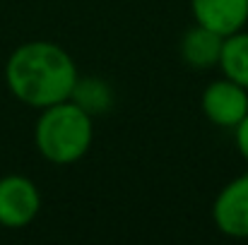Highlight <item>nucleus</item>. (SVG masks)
<instances>
[{"label": "nucleus", "instance_id": "nucleus-9", "mask_svg": "<svg viewBox=\"0 0 248 245\" xmlns=\"http://www.w3.org/2000/svg\"><path fill=\"white\" fill-rule=\"evenodd\" d=\"M219 68L224 77L248 89V31H234L224 36L222 53H219Z\"/></svg>", "mask_w": 248, "mask_h": 245}, {"label": "nucleus", "instance_id": "nucleus-3", "mask_svg": "<svg viewBox=\"0 0 248 245\" xmlns=\"http://www.w3.org/2000/svg\"><path fill=\"white\" fill-rule=\"evenodd\" d=\"M41 209V192L27 175H2L0 178V226L24 229Z\"/></svg>", "mask_w": 248, "mask_h": 245}, {"label": "nucleus", "instance_id": "nucleus-1", "mask_svg": "<svg viewBox=\"0 0 248 245\" xmlns=\"http://www.w3.org/2000/svg\"><path fill=\"white\" fill-rule=\"evenodd\" d=\"M80 77L73 56L53 41H27L17 46L5 63L10 94L31 108H48L70 99Z\"/></svg>", "mask_w": 248, "mask_h": 245}, {"label": "nucleus", "instance_id": "nucleus-10", "mask_svg": "<svg viewBox=\"0 0 248 245\" xmlns=\"http://www.w3.org/2000/svg\"><path fill=\"white\" fill-rule=\"evenodd\" d=\"M234 142H236L239 154L248 161V113L244 115V120L234 128Z\"/></svg>", "mask_w": 248, "mask_h": 245}, {"label": "nucleus", "instance_id": "nucleus-6", "mask_svg": "<svg viewBox=\"0 0 248 245\" xmlns=\"http://www.w3.org/2000/svg\"><path fill=\"white\" fill-rule=\"evenodd\" d=\"M190 10L198 24L222 36L241 31L248 22V0H190Z\"/></svg>", "mask_w": 248, "mask_h": 245}, {"label": "nucleus", "instance_id": "nucleus-5", "mask_svg": "<svg viewBox=\"0 0 248 245\" xmlns=\"http://www.w3.org/2000/svg\"><path fill=\"white\" fill-rule=\"evenodd\" d=\"M215 226L229 238H248V173L229 180L212 207Z\"/></svg>", "mask_w": 248, "mask_h": 245}, {"label": "nucleus", "instance_id": "nucleus-4", "mask_svg": "<svg viewBox=\"0 0 248 245\" xmlns=\"http://www.w3.org/2000/svg\"><path fill=\"white\" fill-rule=\"evenodd\" d=\"M200 108L212 125L234 130L248 113V89L227 77L210 82L200 96Z\"/></svg>", "mask_w": 248, "mask_h": 245}, {"label": "nucleus", "instance_id": "nucleus-2", "mask_svg": "<svg viewBox=\"0 0 248 245\" xmlns=\"http://www.w3.org/2000/svg\"><path fill=\"white\" fill-rule=\"evenodd\" d=\"M94 118L70 99L41 108L34 125V144L46 161L56 166L80 161L94 140Z\"/></svg>", "mask_w": 248, "mask_h": 245}, {"label": "nucleus", "instance_id": "nucleus-8", "mask_svg": "<svg viewBox=\"0 0 248 245\" xmlns=\"http://www.w3.org/2000/svg\"><path fill=\"white\" fill-rule=\"evenodd\" d=\"M70 101L78 103L92 118H96V115H104L111 111L113 89L108 82L99 80V77H78L73 91H70Z\"/></svg>", "mask_w": 248, "mask_h": 245}, {"label": "nucleus", "instance_id": "nucleus-7", "mask_svg": "<svg viewBox=\"0 0 248 245\" xmlns=\"http://www.w3.org/2000/svg\"><path fill=\"white\" fill-rule=\"evenodd\" d=\"M222 43L224 36L198 24L190 27L183 36H181V60L195 70H210L215 65H219V53H222Z\"/></svg>", "mask_w": 248, "mask_h": 245}]
</instances>
